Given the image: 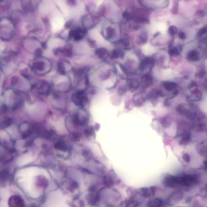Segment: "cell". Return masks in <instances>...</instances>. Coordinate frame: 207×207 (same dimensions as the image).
Listing matches in <instances>:
<instances>
[{"label": "cell", "instance_id": "cell-34", "mask_svg": "<svg viewBox=\"0 0 207 207\" xmlns=\"http://www.w3.org/2000/svg\"><path fill=\"white\" fill-rule=\"evenodd\" d=\"M127 91V87L125 86H122L120 87L118 90V94L120 95H123L124 93L126 92Z\"/></svg>", "mask_w": 207, "mask_h": 207}, {"label": "cell", "instance_id": "cell-2", "mask_svg": "<svg viewBox=\"0 0 207 207\" xmlns=\"http://www.w3.org/2000/svg\"><path fill=\"white\" fill-rule=\"evenodd\" d=\"M72 100L76 106L81 108L84 107L88 101L87 96L83 90L79 91L74 93L72 95Z\"/></svg>", "mask_w": 207, "mask_h": 207}, {"label": "cell", "instance_id": "cell-11", "mask_svg": "<svg viewBox=\"0 0 207 207\" xmlns=\"http://www.w3.org/2000/svg\"><path fill=\"white\" fill-rule=\"evenodd\" d=\"M69 64L64 62L60 61L57 64V69L61 75H64L68 71Z\"/></svg>", "mask_w": 207, "mask_h": 207}, {"label": "cell", "instance_id": "cell-24", "mask_svg": "<svg viewBox=\"0 0 207 207\" xmlns=\"http://www.w3.org/2000/svg\"><path fill=\"white\" fill-rule=\"evenodd\" d=\"M140 190L141 194L144 198H148L152 196L149 188L143 187V188H141Z\"/></svg>", "mask_w": 207, "mask_h": 207}, {"label": "cell", "instance_id": "cell-8", "mask_svg": "<svg viewBox=\"0 0 207 207\" xmlns=\"http://www.w3.org/2000/svg\"><path fill=\"white\" fill-rule=\"evenodd\" d=\"M101 196L99 192L97 191L90 192L87 196V200L88 203L91 205H94L100 200Z\"/></svg>", "mask_w": 207, "mask_h": 207}, {"label": "cell", "instance_id": "cell-20", "mask_svg": "<svg viewBox=\"0 0 207 207\" xmlns=\"http://www.w3.org/2000/svg\"><path fill=\"white\" fill-rule=\"evenodd\" d=\"M148 39V35L146 31L141 32L138 38V43L139 45H144L147 43Z\"/></svg>", "mask_w": 207, "mask_h": 207}, {"label": "cell", "instance_id": "cell-37", "mask_svg": "<svg viewBox=\"0 0 207 207\" xmlns=\"http://www.w3.org/2000/svg\"><path fill=\"white\" fill-rule=\"evenodd\" d=\"M178 37L182 40H185L186 38V35L183 32H180L178 34Z\"/></svg>", "mask_w": 207, "mask_h": 207}, {"label": "cell", "instance_id": "cell-38", "mask_svg": "<svg viewBox=\"0 0 207 207\" xmlns=\"http://www.w3.org/2000/svg\"><path fill=\"white\" fill-rule=\"evenodd\" d=\"M206 75V72L204 70H201L199 72L198 74V77L200 78H203Z\"/></svg>", "mask_w": 207, "mask_h": 207}, {"label": "cell", "instance_id": "cell-29", "mask_svg": "<svg viewBox=\"0 0 207 207\" xmlns=\"http://www.w3.org/2000/svg\"><path fill=\"white\" fill-rule=\"evenodd\" d=\"M82 155L85 158L87 159V160H91L92 159V155L91 152H90L88 150L86 149H83L82 151Z\"/></svg>", "mask_w": 207, "mask_h": 207}, {"label": "cell", "instance_id": "cell-32", "mask_svg": "<svg viewBox=\"0 0 207 207\" xmlns=\"http://www.w3.org/2000/svg\"><path fill=\"white\" fill-rule=\"evenodd\" d=\"M122 16L125 19H127V20H130L132 19V14L130 12L128 11H125L123 13V15Z\"/></svg>", "mask_w": 207, "mask_h": 207}, {"label": "cell", "instance_id": "cell-28", "mask_svg": "<svg viewBox=\"0 0 207 207\" xmlns=\"http://www.w3.org/2000/svg\"><path fill=\"white\" fill-rule=\"evenodd\" d=\"M108 52L106 50L103 49L98 50L96 52V54L97 56L101 58H105V57H106L108 55Z\"/></svg>", "mask_w": 207, "mask_h": 207}, {"label": "cell", "instance_id": "cell-25", "mask_svg": "<svg viewBox=\"0 0 207 207\" xmlns=\"http://www.w3.org/2000/svg\"><path fill=\"white\" fill-rule=\"evenodd\" d=\"M134 102L135 105H143V103L145 102V100L143 97L141 96L140 95H135L134 97Z\"/></svg>", "mask_w": 207, "mask_h": 207}, {"label": "cell", "instance_id": "cell-31", "mask_svg": "<svg viewBox=\"0 0 207 207\" xmlns=\"http://www.w3.org/2000/svg\"><path fill=\"white\" fill-rule=\"evenodd\" d=\"M179 51L177 48H172L169 51V54L171 56H178L179 54Z\"/></svg>", "mask_w": 207, "mask_h": 207}, {"label": "cell", "instance_id": "cell-27", "mask_svg": "<svg viewBox=\"0 0 207 207\" xmlns=\"http://www.w3.org/2000/svg\"><path fill=\"white\" fill-rule=\"evenodd\" d=\"M178 29L177 28L174 26H171V27H169L168 30V32L169 35L171 36V37H174L178 33Z\"/></svg>", "mask_w": 207, "mask_h": 207}, {"label": "cell", "instance_id": "cell-10", "mask_svg": "<svg viewBox=\"0 0 207 207\" xmlns=\"http://www.w3.org/2000/svg\"><path fill=\"white\" fill-rule=\"evenodd\" d=\"M66 189L71 193H73L79 188L78 183L73 180H68L65 183Z\"/></svg>", "mask_w": 207, "mask_h": 207}, {"label": "cell", "instance_id": "cell-21", "mask_svg": "<svg viewBox=\"0 0 207 207\" xmlns=\"http://www.w3.org/2000/svg\"><path fill=\"white\" fill-rule=\"evenodd\" d=\"M197 151L201 156H206L207 146L206 143H202L198 145L197 147Z\"/></svg>", "mask_w": 207, "mask_h": 207}, {"label": "cell", "instance_id": "cell-12", "mask_svg": "<svg viewBox=\"0 0 207 207\" xmlns=\"http://www.w3.org/2000/svg\"><path fill=\"white\" fill-rule=\"evenodd\" d=\"M43 136L47 140H54L56 139L57 134L53 129L49 128L44 131Z\"/></svg>", "mask_w": 207, "mask_h": 207}, {"label": "cell", "instance_id": "cell-13", "mask_svg": "<svg viewBox=\"0 0 207 207\" xmlns=\"http://www.w3.org/2000/svg\"><path fill=\"white\" fill-rule=\"evenodd\" d=\"M186 57V59L189 61L196 62L200 59L199 53L195 50H192L188 52Z\"/></svg>", "mask_w": 207, "mask_h": 207}, {"label": "cell", "instance_id": "cell-23", "mask_svg": "<svg viewBox=\"0 0 207 207\" xmlns=\"http://www.w3.org/2000/svg\"><path fill=\"white\" fill-rule=\"evenodd\" d=\"M70 140L72 141L78 142L80 141L81 139V135L80 132H76V131L71 132L70 135Z\"/></svg>", "mask_w": 207, "mask_h": 207}, {"label": "cell", "instance_id": "cell-9", "mask_svg": "<svg viewBox=\"0 0 207 207\" xmlns=\"http://www.w3.org/2000/svg\"><path fill=\"white\" fill-rule=\"evenodd\" d=\"M153 83V79L152 77L148 73H146L142 77L141 79V85L144 88H147L151 86Z\"/></svg>", "mask_w": 207, "mask_h": 207}, {"label": "cell", "instance_id": "cell-26", "mask_svg": "<svg viewBox=\"0 0 207 207\" xmlns=\"http://www.w3.org/2000/svg\"><path fill=\"white\" fill-rule=\"evenodd\" d=\"M125 204L126 206L128 207H133L137 206H138V202L135 200L132 199H129L127 200L125 202Z\"/></svg>", "mask_w": 207, "mask_h": 207}, {"label": "cell", "instance_id": "cell-16", "mask_svg": "<svg viewBox=\"0 0 207 207\" xmlns=\"http://www.w3.org/2000/svg\"><path fill=\"white\" fill-rule=\"evenodd\" d=\"M180 136L181 138L179 141V144L180 145H186L189 143L191 140V135L189 131L183 133Z\"/></svg>", "mask_w": 207, "mask_h": 207}, {"label": "cell", "instance_id": "cell-7", "mask_svg": "<svg viewBox=\"0 0 207 207\" xmlns=\"http://www.w3.org/2000/svg\"><path fill=\"white\" fill-rule=\"evenodd\" d=\"M184 195L183 193L180 191L175 192L172 193L168 198V203L169 204H175L183 199Z\"/></svg>", "mask_w": 207, "mask_h": 207}, {"label": "cell", "instance_id": "cell-39", "mask_svg": "<svg viewBox=\"0 0 207 207\" xmlns=\"http://www.w3.org/2000/svg\"><path fill=\"white\" fill-rule=\"evenodd\" d=\"M197 14L199 16H204V12L202 11H199L197 13Z\"/></svg>", "mask_w": 207, "mask_h": 207}, {"label": "cell", "instance_id": "cell-33", "mask_svg": "<svg viewBox=\"0 0 207 207\" xmlns=\"http://www.w3.org/2000/svg\"><path fill=\"white\" fill-rule=\"evenodd\" d=\"M206 27H203V28H202V29H200V30H199V31L198 32V36L200 37L202 36L204 34H205L206 33Z\"/></svg>", "mask_w": 207, "mask_h": 207}, {"label": "cell", "instance_id": "cell-14", "mask_svg": "<svg viewBox=\"0 0 207 207\" xmlns=\"http://www.w3.org/2000/svg\"><path fill=\"white\" fill-rule=\"evenodd\" d=\"M103 184L107 188H110L113 186L115 184V180L113 176L109 174L105 175L103 178Z\"/></svg>", "mask_w": 207, "mask_h": 207}, {"label": "cell", "instance_id": "cell-5", "mask_svg": "<svg viewBox=\"0 0 207 207\" xmlns=\"http://www.w3.org/2000/svg\"><path fill=\"white\" fill-rule=\"evenodd\" d=\"M155 64L154 60L150 57H147L142 61L139 66V69L142 72L147 73L152 69Z\"/></svg>", "mask_w": 207, "mask_h": 207}, {"label": "cell", "instance_id": "cell-30", "mask_svg": "<svg viewBox=\"0 0 207 207\" xmlns=\"http://www.w3.org/2000/svg\"><path fill=\"white\" fill-rule=\"evenodd\" d=\"M121 52L119 50H114L111 53V56L112 58L117 59L121 56Z\"/></svg>", "mask_w": 207, "mask_h": 207}, {"label": "cell", "instance_id": "cell-35", "mask_svg": "<svg viewBox=\"0 0 207 207\" xmlns=\"http://www.w3.org/2000/svg\"><path fill=\"white\" fill-rule=\"evenodd\" d=\"M182 158L185 162L189 163L190 161V158L189 155L188 153H185L182 156Z\"/></svg>", "mask_w": 207, "mask_h": 207}, {"label": "cell", "instance_id": "cell-17", "mask_svg": "<svg viewBox=\"0 0 207 207\" xmlns=\"http://www.w3.org/2000/svg\"><path fill=\"white\" fill-rule=\"evenodd\" d=\"M84 135L88 139L95 138V132L93 128L91 126L86 127L84 129Z\"/></svg>", "mask_w": 207, "mask_h": 207}, {"label": "cell", "instance_id": "cell-36", "mask_svg": "<svg viewBox=\"0 0 207 207\" xmlns=\"http://www.w3.org/2000/svg\"><path fill=\"white\" fill-rule=\"evenodd\" d=\"M149 189H150L152 196H154L155 194L156 191H157V187L155 186H151L149 188Z\"/></svg>", "mask_w": 207, "mask_h": 207}, {"label": "cell", "instance_id": "cell-15", "mask_svg": "<svg viewBox=\"0 0 207 207\" xmlns=\"http://www.w3.org/2000/svg\"><path fill=\"white\" fill-rule=\"evenodd\" d=\"M164 202L159 198H155L150 199L147 203V206L151 207H159L163 206Z\"/></svg>", "mask_w": 207, "mask_h": 207}, {"label": "cell", "instance_id": "cell-19", "mask_svg": "<svg viewBox=\"0 0 207 207\" xmlns=\"http://www.w3.org/2000/svg\"><path fill=\"white\" fill-rule=\"evenodd\" d=\"M140 83L135 79H130L127 80V85L131 90H135L138 88Z\"/></svg>", "mask_w": 207, "mask_h": 207}, {"label": "cell", "instance_id": "cell-4", "mask_svg": "<svg viewBox=\"0 0 207 207\" xmlns=\"http://www.w3.org/2000/svg\"><path fill=\"white\" fill-rule=\"evenodd\" d=\"M56 87L59 92H67L70 88V81L69 78L61 75L57 79Z\"/></svg>", "mask_w": 207, "mask_h": 207}, {"label": "cell", "instance_id": "cell-6", "mask_svg": "<svg viewBox=\"0 0 207 207\" xmlns=\"http://www.w3.org/2000/svg\"><path fill=\"white\" fill-rule=\"evenodd\" d=\"M54 148L56 150L64 153H70L71 149L70 146L63 140L57 141L54 144Z\"/></svg>", "mask_w": 207, "mask_h": 207}, {"label": "cell", "instance_id": "cell-18", "mask_svg": "<svg viewBox=\"0 0 207 207\" xmlns=\"http://www.w3.org/2000/svg\"><path fill=\"white\" fill-rule=\"evenodd\" d=\"M163 85L166 90L168 92L174 90L178 86L177 83L172 81H165Z\"/></svg>", "mask_w": 207, "mask_h": 207}, {"label": "cell", "instance_id": "cell-3", "mask_svg": "<svg viewBox=\"0 0 207 207\" xmlns=\"http://www.w3.org/2000/svg\"><path fill=\"white\" fill-rule=\"evenodd\" d=\"M73 116L79 126H86L88 123V115L83 108L78 110Z\"/></svg>", "mask_w": 207, "mask_h": 207}, {"label": "cell", "instance_id": "cell-22", "mask_svg": "<svg viewBox=\"0 0 207 207\" xmlns=\"http://www.w3.org/2000/svg\"><path fill=\"white\" fill-rule=\"evenodd\" d=\"M192 97H191V99L193 100L198 101L201 98L202 96L201 92L198 89H195L192 91L191 92Z\"/></svg>", "mask_w": 207, "mask_h": 207}, {"label": "cell", "instance_id": "cell-1", "mask_svg": "<svg viewBox=\"0 0 207 207\" xmlns=\"http://www.w3.org/2000/svg\"><path fill=\"white\" fill-rule=\"evenodd\" d=\"M199 179L197 175L183 174L178 175H168L163 180L164 186L168 188H176L178 187L190 188L197 185Z\"/></svg>", "mask_w": 207, "mask_h": 207}]
</instances>
